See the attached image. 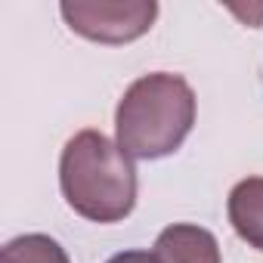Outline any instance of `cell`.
<instances>
[{"label": "cell", "mask_w": 263, "mask_h": 263, "mask_svg": "<svg viewBox=\"0 0 263 263\" xmlns=\"http://www.w3.org/2000/svg\"><path fill=\"white\" fill-rule=\"evenodd\" d=\"M65 204L90 223H121L137 208V167L118 140L99 130L74 134L59 155Z\"/></svg>", "instance_id": "1"}, {"label": "cell", "mask_w": 263, "mask_h": 263, "mask_svg": "<svg viewBox=\"0 0 263 263\" xmlns=\"http://www.w3.org/2000/svg\"><path fill=\"white\" fill-rule=\"evenodd\" d=\"M195 90L186 78L152 71L124 90L115 108L118 146L137 161H158L174 155L195 124Z\"/></svg>", "instance_id": "2"}, {"label": "cell", "mask_w": 263, "mask_h": 263, "mask_svg": "<svg viewBox=\"0 0 263 263\" xmlns=\"http://www.w3.org/2000/svg\"><path fill=\"white\" fill-rule=\"evenodd\" d=\"M59 13L65 25L93 44H130L143 37L155 19V0H62Z\"/></svg>", "instance_id": "3"}, {"label": "cell", "mask_w": 263, "mask_h": 263, "mask_svg": "<svg viewBox=\"0 0 263 263\" xmlns=\"http://www.w3.org/2000/svg\"><path fill=\"white\" fill-rule=\"evenodd\" d=\"M158 263H223L217 235L198 223H171L152 248Z\"/></svg>", "instance_id": "4"}, {"label": "cell", "mask_w": 263, "mask_h": 263, "mask_svg": "<svg viewBox=\"0 0 263 263\" xmlns=\"http://www.w3.org/2000/svg\"><path fill=\"white\" fill-rule=\"evenodd\" d=\"M226 214L235 235L263 254V177L238 180L229 192Z\"/></svg>", "instance_id": "5"}, {"label": "cell", "mask_w": 263, "mask_h": 263, "mask_svg": "<svg viewBox=\"0 0 263 263\" xmlns=\"http://www.w3.org/2000/svg\"><path fill=\"white\" fill-rule=\"evenodd\" d=\"M0 263H71V260L56 238L44 232H25L4 245Z\"/></svg>", "instance_id": "6"}, {"label": "cell", "mask_w": 263, "mask_h": 263, "mask_svg": "<svg viewBox=\"0 0 263 263\" xmlns=\"http://www.w3.org/2000/svg\"><path fill=\"white\" fill-rule=\"evenodd\" d=\"M105 263H158L152 251H121L115 257H108Z\"/></svg>", "instance_id": "7"}]
</instances>
